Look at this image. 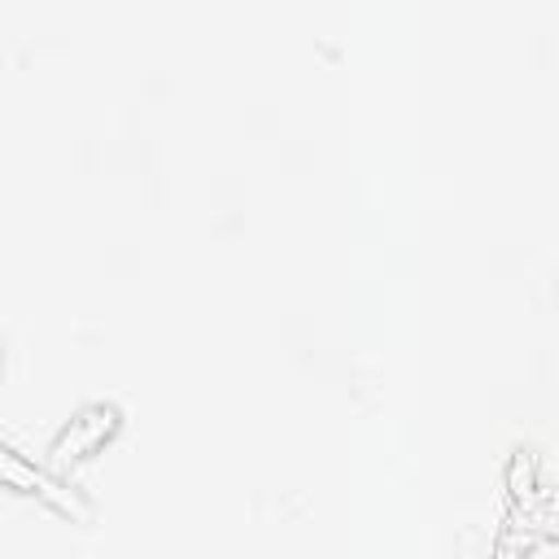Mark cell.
I'll list each match as a JSON object with an SVG mask.
<instances>
[{"instance_id":"obj_2","label":"cell","mask_w":559,"mask_h":559,"mask_svg":"<svg viewBox=\"0 0 559 559\" xmlns=\"http://www.w3.org/2000/svg\"><path fill=\"white\" fill-rule=\"evenodd\" d=\"M118 424H122L118 406H109V402L83 406V411L52 437V459H57V463H79V459L96 454V450L118 432Z\"/></svg>"},{"instance_id":"obj_1","label":"cell","mask_w":559,"mask_h":559,"mask_svg":"<svg viewBox=\"0 0 559 559\" xmlns=\"http://www.w3.org/2000/svg\"><path fill=\"white\" fill-rule=\"evenodd\" d=\"M0 485L26 493V498H35V502H44L48 511H57V515H66V520H92V507H87L74 489H66L52 472L26 463V459L13 454L9 445H0Z\"/></svg>"}]
</instances>
